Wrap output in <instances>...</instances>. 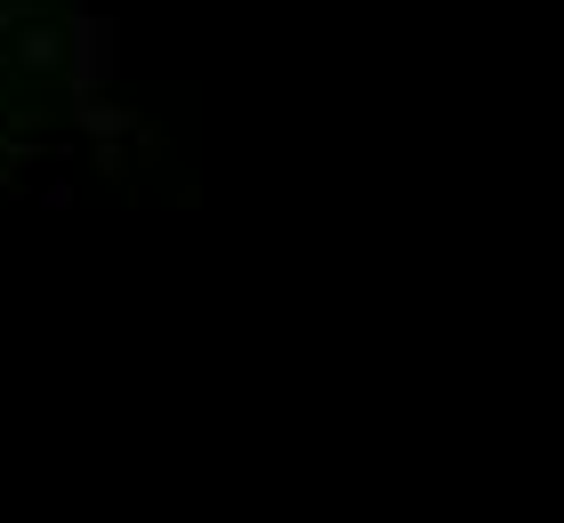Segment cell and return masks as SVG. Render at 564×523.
Listing matches in <instances>:
<instances>
[]
</instances>
